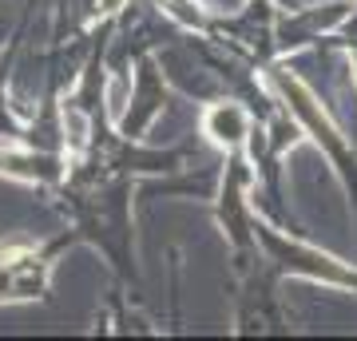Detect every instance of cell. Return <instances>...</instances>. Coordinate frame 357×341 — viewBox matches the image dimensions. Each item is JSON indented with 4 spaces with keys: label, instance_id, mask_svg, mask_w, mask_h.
<instances>
[{
    "label": "cell",
    "instance_id": "6da1fadb",
    "mask_svg": "<svg viewBox=\"0 0 357 341\" xmlns=\"http://www.w3.org/2000/svg\"><path fill=\"white\" fill-rule=\"evenodd\" d=\"M52 250H36L32 242H8V246H0V298L4 302L44 298L48 270H52Z\"/></svg>",
    "mask_w": 357,
    "mask_h": 341
},
{
    "label": "cell",
    "instance_id": "7a4b0ae2",
    "mask_svg": "<svg viewBox=\"0 0 357 341\" xmlns=\"http://www.w3.org/2000/svg\"><path fill=\"white\" fill-rule=\"evenodd\" d=\"M274 79H278V88L286 91V100H290V107H294L298 115H302V123H306L310 131H314V139H318V143H326V151H330V159L337 163V171L345 175L349 190L357 195V159L349 155V147L342 143V135H337V131L330 127V119H326V112L318 107V100H314V96H310V91L302 88V84H298L294 76H290V72H274Z\"/></svg>",
    "mask_w": 357,
    "mask_h": 341
},
{
    "label": "cell",
    "instance_id": "3957f363",
    "mask_svg": "<svg viewBox=\"0 0 357 341\" xmlns=\"http://www.w3.org/2000/svg\"><path fill=\"white\" fill-rule=\"evenodd\" d=\"M250 127V115L238 103H215L206 112V135H215L218 143H238Z\"/></svg>",
    "mask_w": 357,
    "mask_h": 341
},
{
    "label": "cell",
    "instance_id": "277c9868",
    "mask_svg": "<svg viewBox=\"0 0 357 341\" xmlns=\"http://www.w3.org/2000/svg\"><path fill=\"white\" fill-rule=\"evenodd\" d=\"M4 76H8V63L0 68V135H4V139H20V127L13 123V115H8V103H4Z\"/></svg>",
    "mask_w": 357,
    "mask_h": 341
},
{
    "label": "cell",
    "instance_id": "5b68a950",
    "mask_svg": "<svg viewBox=\"0 0 357 341\" xmlns=\"http://www.w3.org/2000/svg\"><path fill=\"white\" fill-rule=\"evenodd\" d=\"M345 48H349V56H354V63H357V8H354V20L345 24V40H342Z\"/></svg>",
    "mask_w": 357,
    "mask_h": 341
}]
</instances>
